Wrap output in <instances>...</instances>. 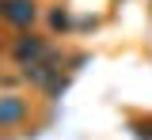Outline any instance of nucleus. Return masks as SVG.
<instances>
[{
    "label": "nucleus",
    "instance_id": "obj_1",
    "mask_svg": "<svg viewBox=\"0 0 152 140\" xmlns=\"http://www.w3.org/2000/svg\"><path fill=\"white\" fill-rule=\"evenodd\" d=\"M57 64H61V57H57V53H46L42 61H27V64H19V68H23V80H27V83H34V87L46 91V87L61 76Z\"/></svg>",
    "mask_w": 152,
    "mask_h": 140
},
{
    "label": "nucleus",
    "instance_id": "obj_2",
    "mask_svg": "<svg viewBox=\"0 0 152 140\" xmlns=\"http://www.w3.org/2000/svg\"><path fill=\"white\" fill-rule=\"evenodd\" d=\"M46 53H50V42L42 38V34H34V30H31V34L23 30V34L12 42V57H15L19 64H27V61H42Z\"/></svg>",
    "mask_w": 152,
    "mask_h": 140
},
{
    "label": "nucleus",
    "instance_id": "obj_3",
    "mask_svg": "<svg viewBox=\"0 0 152 140\" xmlns=\"http://www.w3.org/2000/svg\"><path fill=\"white\" fill-rule=\"evenodd\" d=\"M0 19H8L12 27H31L38 19L34 0H0Z\"/></svg>",
    "mask_w": 152,
    "mask_h": 140
},
{
    "label": "nucleus",
    "instance_id": "obj_4",
    "mask_svg": "<svg viewBox=\"0 0 152 140\" xmlns=\"http://www.w3.org/2000/svg\"><path fill=\"white\" fill-rule=\"evenodd\" d=\"M23 118H27V102L19 99V95H0V129L19 125Z\"/></svg>",
    "mask_w": 152,
    "mask_h": 140
},
{
    "label": "nucleus",
    "instance_id": "obj_5",
    "mask_svg": "<svg viewBox=\"0 0 152 140\" xmlns=\"http://www.w3.org/2000/svg\"><path fill=\"white\" fill-rule=\"evenodd\" d=\"M50 23H53L57 30H69V27H72V19H69V12H53V15H50Z\"/></svg>",
    "mask_w": 152,
    "mask_h": 140
}]
</instances>
